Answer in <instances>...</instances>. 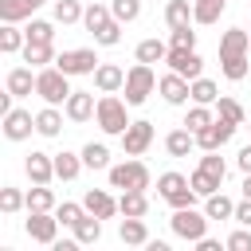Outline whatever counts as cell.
Returning a JSON list of instances; mask_svg holds the SVG:
<instances>
[{"mask_svg": "<svg viewBox=\"0 0 251 251\" xmlns=\"http://www.w3.org/2000/svg\"><path fill=\"white\" fill-rule=\"evenodd\" d=\"M165 55H169V43H161V39H141L137 43V63H165Z\"/></svg>", "mask_w": 251, "mask_h": 251, "instance_id": "32", "label": "cell"}, {"mask_svg": "<svg viewBox=\"0 0 251 251\" xmlns=\"http://www.w3.org/2000/svg\"><path fill=\"white\" fill-rule=\"evenodd\" d=\"M122 90H126V102H129V106H141V102L157 90L153 67H149V63H133V67L126 71V86H122Z\"/></svg>", "mask_w": 251, "mask_h": 251, "instance_id": "6", "label": "cell"}, {"mask_svg": "<svg viewBox=\"0 0 251 251\" xmlns=\"http://www.w3.org/2000/svg\"><path fill=\"white\" fill-rule=\"evenodd\" d=\"M227 0H192V20L196 24H216Z\"/></svg>", "mask_w": 251, "mask_h": 251, "instance_id": "34", "label": "cell"}, {"mask_svg": "<svg viewBox=\"0 0 251 251\" xmlns=\"http://www.w3.org/2000/svg\"><path fill=\"white\" fill-rule=\"evenodd\" d=\"M71 231H75V239H78V243H98V239H102V220L86 212V216H82Z\"/></svg>", "mask_w": 251, "mask_h": 251, "instance_id": "29", "label": "cell"}, {"mask_svg": "<svg viewBox=\"0 0 251 251\" xmlns=\"http://www.w3.org/2000/svg\"><path fill=\"white\" fill-rule=\"evenodd\" d=\"M20 55H24V63H27V67H35V71H39V67H51V63L59 59V55H55V43H31V39L24 43V51H20Z\"/></svg>", "mask_w": 251, "mask_h": 251, "instance_id": "21", "label": "cell"}, {"mask_svg": "<svg viewBox=\"0 0 251 251\" xmlns=\"http://www.w3.org/2000/svg\"><path fill=\"white\" fill-rule=\"evenodd\" d=\"M220 71H224V78L243 82L247 71H251V59H247V55H224V59H220Z\"/></svg>", "mask_w": 251, "mask_h": 251, "instance_id": "28", "label": "cell"}, {"mask_svg": "<svg viewBox=\"0 0 251 251\" xmlns=\"http://www.w3.org/2000/svg\"><path fill=\"white\" fill-rule=\"evenodd\" d=\"M94 86H98V94H118V90L126 86V71H122L118 63H98Z\"/></svg>", "mask_w": 251, "mask_h": 251, "instance_id": "16", "label": "cell"}, {"mask_svg": "<svg viewBox=\"0 0 251 251\" xmlns=\"http://www.w3.org/2000/svg\"><path fill=\"white\" fill-rule=\"evenodd\" d=\"M82 208H86L90 216H98V220H114V216H118V200H114L106 188H86Z\"/></svg>", "mask_w": 251, "mask_h": 251, "instance_id": "14", "label": "cell"}, {"mask_svg": "<svg viewBox=\"0 0 251 251\" xmlns=\"http://www.w3.org/2000/svg\"><path fill=\"white\" fill-rule=\"evenodd\" d=\"M24 231H27V239H31V243L55 247V239H59V216H55V212H27Z\"/></svg>", "mask_w": 251, "mask_h": 251, "instance_id": "7", "label": "cell"}, {"mask_svg": "<svg viewBox=\"0 0 251 251\" xmlns=\"http://www.w3.org/2000/svg\"><path fill=\"white\" fill-rule=\"evenodd\" d=\"M153 145V122H129L126 126V133H122V149H126V157H141L145 149Z\"/></svg>", "mask_w": 251, "mask_h": 251, "instance_id": "10", "label": "cell"}, {"mask_svg": "<svg viewBox=\"0 0 251 251\" xmlns=\"http://www.w3.org/2000/svg\"><path fill=\"white\" fill-rule=\"evenodd\" d=\"M55 67L63 71V75H94L98 71V55H94V47H75V51H63L59 59H55Z\"/></svg>", "mask_w": 251, "mask_h": 251, "instance_id": "8", "label": "cell"}, {"mask_svg": "<svg viewBox=\"0 0 251 251\" xmlns=\"http://www.w3.org/2000/svg\"><path fill=\"white\" fill-rule=\"evenodd\" d=\"M86 165H82V153H55V180H75L78 173H82Z\"/></svg>", "mask_w": 251, "mask_h": 251, "instance_id": "24", "label": "cell"}, {"mask_svg": "<svg viewBox=\"0 0 251 251\" xmlns=\"http://www.w3.org/2000/svg\"><path fill=\"white\" fill-rule=\"evenodd\" d=\"M82 12L78 0H55V24H82Z\"/></svg>", "mask_w": 251, "mask_h": 251, "instance_id": "39", "label": "cell"}, {"mask_svg": "<svg viewBox=\"0 0 251 251\" xmlns=\"http://www.w3.org/2000/svg\"><path fill=\"white\" fill-rule=\"evenodd\" d=\"M212 122H216V118H212V110H208V106H200V102H192V110L184 114V126H188L192 133H196V129H204V126H212Z\"/></svg>", "mask_w": 251, "mask_h": 251, "instance_id": "43", "label": "cell"}, {"mask_svg": "<svg viewBox=\"0 0 251 251\" xmlns=\"http://www.w3.org/2000/svg\"><path fill=\"white\" fill-rule=\"evenodd\" d=\"M106 176H110V188H122V192H126V188H141V192H145L149 180H153V176H149V165L137 161V157H129V161H122V165H110Z\"/></svg>", "mask_w": 251, "mask_h": 251, "instance_id": "4", "label": "cell"}, {"mask_svg": "<svg viewBox=\"0 0 251 251\" xmlns=\"http://www.w3.org/2000/svg\"><path fill=\"white\" fill-rule=\"evenodd\" d=\"M169 47H196V31H192V24H184V27H169Z\"/></svg>", "mask_w": 251, "mask_h": 251, "instance_id": "47", "label": "cell"}, {"mask_svg": "<svg viewBox=\"0 0 251 251\" xmlns=\"http://www.w3.org/2000/svg\"><path fill=\"white\" fill-rule=\"evenodd\" d=\"M126 110H129L126 98H118V94H102V98H98V110H94L98 129L110 133V137H122L126 126H129V114H126Z\"/></svg>", "mask_w": 251, "mask_h": 251, "instance_id": "3", "label": "cell"}, {"mask_svg": "<svg viewBox=\"0 0 251 251\" xmlns=\"http://www.w3.org/2000/svg\"><path fill=\"white\" fill-rule=\"evenodd\" d=\"M24 43H27V35H24L16 24H4V27H0V51H4V55L24 51Z\"/></svg>", "mask_w": 251, "mask_h": 251, "instance_id": "35", "label": "cell"}, {"mask_svg": "<svg viewBox=\"0 0 251 251\" xmlns=\"http://www.w3.org/2000/svg\"><path fill=\"white\" fill-rule=\"evenodd\" d=\"M239 188H243V196L251 200V173H243V184H239Z\"/></svg>", "mask_w": 251, "mask_h": 251, "instance_id": "52", "label": "cell"}, {"mask_svg": "<svg viewBox=\"0 0 251 251\" xmlns=\"http://www.w3.org/2000/svg\"><path fill=\"white\" fill-rule=\"evenodd\" d=\"M55 192L47 188V184H31L27 188V212H55Z\"/></svg>", "mask_w": 251, "mask_h": 251, "instance_id": "27", "label": "cell"}, {"mask_svg": "<svg viewBox=\"0 0 251 251\" xmlns=\"http://www.w3.org/2000/svg\"><path fill=\"white\" fill-rule=\"evenodd\" d=\"M196 149V133L188 129V126H180V129H173L169 137H165V153L169 157H188Z\"/></svg>", "mask_w": 251, "mask_h": 251, "instance_id": "23", "label": "cell"}, {"mask_svg": "<svg viewBox=\"0 0 251 251\" xmlns=\"http://www.w3.org/2000/svg\"><path fill=\"white\" fill-rule=\"evenodd\" d=\"M118 239L129 243V247H145V243H149L145 216H122V224H118Z\"/></svg>", "mask_w": 251, "mask_h": 251, "instance_id": "17", "label": "cell"}, {"mask_svg": "<svg viewBox=\"0 0 251 251\" xmlns=\"http://www.w3.org/2000/svg\"><path fill=\"white\" fill-rule=\"evenodd\" d=\"M118 212H122V216H145V212H149V196H145L141 188H126V192L118 196Z\"/></svg>", "mask_w": 251, "mask_h": 251, "instance_id": "25", "label": "cell"}, {"mask_svg": "<svg viewBox=\"0 0 251 251\" xmlns=\"http://www.w3.org/2000/svg\"><path fill=\"white\" fill-rule=\"evenodd\" d=\"M196 251H220V239H208L204 235V239H196Z\"/></svg>", "mask_w": 251, "mask_h": 251, "instance_id": "51", "label": "cell"}, {"mask_svg": "<svg viewBox=\"0 0 251 251\" xmlns=\"http://www.w3.org/2000/svg\"><path fill=\"white\" fill-rule=\"evenodd\" d=\"M216 114L220 118H227V122H235V126H247V114H243V106L235 102V98H216Z\"/></svg>", "mask_w": 251, "mask_h": 251, "instance_id": "40", "label": "cell"}, {"mask_svg": "<svg viewBox=\"0 0 251 251\" xmlns=\"http://www.w3.org/2000/svg\"><path fill=\"white\" fill-rule=\"evenodd\" d=\"M204 212H208V220H235V200L224 192H212V196H204Z\"/></svg>", "mask_w": 251, "mask_h": 251, "instance_id": "26", "label": "cell"}, {"mask_svg": "<svg viewBox=\"0 0 251 251\" xmlns=\"http://www.w3.org/2000/svg\"><path fill=\"white\" fill-rule=\"evenodd\" d=\"M247 31H251V27H247Z\"/></svg>", "mask_w": 251, "mask_h": 251, "instance_id": "54", "label": "cell"}, {"mask_svg": "<svg viewBox=\"0 0 251 251\" xmlns=\"http://www.w3.org/2000/svg\"><path fill=\"white\" fill-rule=\"evenodd\" d=\"M200 169H204L208 176H216V180H224V176H227V165H224L220 149H208V153L200 157Z\"/></svg>", "mask_w": 251, "mask_h": 251, "instance_id": "44", "label": "cell"}, {"mask_svg": "<svg viewBox=\"0 0 251 251\" xmlns=\"http://www.w3.org/2000/svg\"><path fill=\"white\" fill-rule=\"evenodd\" d=\"M110 20H114V12H110V4H90V8L82 12V27H86L90 35H94L98 27H106Z\"/></svg>", "mask_w": 251, "mask_h": 251, "instance_id": "31", "label": "cell"}, {"mask_svg": "<svg viewBox=\"0 0 251 251\" xmlns=\"http://www.w3.org/2000/svg\"><path fill=\"white\" fill-rule=\"evenodd\" d=\"M63 110H67V118H71V122H90V118H94V110H98V102H94V94H90V90H71V98L63 102Z\"/></svg>", "mask_w": 251, "mask_h": 251, "instance_id": "15", "label": "cell"}, {"mask_svg": "<svg viewBox=\"0 0 251 251\" xmlns=\"http://www.w3.org/2000/svg\"><path fill=\"white\" fill-rule=\"evenodd\" d=\"M157 192H161V200L169 204V208H188V204H196V188H192V180L188 176H180V173H161L157 176Z\"/></svg>", "mask_w": 251, "mask_h": 251, "instance_id": "5", "label": "cell"}, {"mask_svg": "<svg viewBox=\"0 0 251 251\" xmlns=\"http://www.w3.org/2000/svg\"><path fill=\"white\" fill-rule=\"evenodd\" d=\"M235 224H243V227H251V200L243 196L239 204H235Z\"/></svg>", "mask_w": 251, "mask_h": 251, "instance_id": "49", "label": "cell"}, {"mask_svg": "<svg viewBox=\"0 0 251 251\" xmlns=\"http://www.w3.org/2000/svg\"><path fill=\"white\" fill-rule=\"evenodd\" d=\"M55 216H59V224H63V227H75V224L86 216V208H82V204H75V200H63V204H55Z\"/></svg>", "mask_w": 251, "mask_h": 251, "instance_id": "42", "label": "cell"}, {"mask_svg": "<svg viewBox=\"0 0 251 251\" xmlns=\"http://www.w3.org/2000/svg\"><path fill=\"white\" fill-rule=\"evenodd\" d=\"M110 12L118 24H133L141 16V0H110Z\"/></svg>", "mask_w": 251, "mask_h": 251, "instance_id": "41", "label": "cell"}, {"mask_svg": "<svg viewBox=\"0 0 251 251\" xmlns=\"http://www.w3.org/2000/svg\"><path fill=\"white\" fill-rule=\"evenodd\" d=\"M94 43H98V47H118V43H122V24L110 20L106 27H98V31H94Z\"/></svg>", "mask_w": 251, "mask_h": 251, "instance_id": "45", "label": "cell"}, {"mask_svg": "<svg viewBox=\"0 0 251 251\" xmlns=\"http://www.w3.org/2000/svg\"><path fill=\"white\" fill-rule=\"evenodd\" d=\"M4 137L8 141H27L31 137V129H35V114L31 110H20V106H12L8 114H4Z\"/></svg>", "mask_w": 251, "mask_h": 251, "instance_id": "12", "label": "cell"}, {"mask_svg": "<svg viewBox=\"0 0 251 251\" xmlns=\"http://www.w3.org/2000/svg\"><path fill=\"white\" fill-rule=\"evenodd\" d=\"M165 63H169V71H176V75H184L188 82L204 75V59L196 55V47H169V55H165Z\"/></svg>", "mask_w": 251, "mask_h": 251, "instance_id": "9", "label": "cell"}, {"mask_svg": "<svg viewBox=\"0 0 251 251\" xmlns=\"http://www.w3.org/2000/svg\"><path fill=\"white\" fill-rule=\"evenodd\" d=\"M20 208H27V192H20V188L4 184V188H0V212H4V216H12V212H20Z\"/></svg>", "mask_w": 251, "mask_h": 251, "instance_id": "38", "label": "cell"}, {"mask_svg": "<svg viewBox=\"0 0 251 251\" xmlns=\"http://www.w3.org/2000/svg\"><path fill=\"white\" fill-rule=\"evenodd\" d=\"M157 90H161V98H165L169 106H184V102L192 98V82H188L184 75H176V71L161 75V78H157Z\"/></svg>", "mask_w": 251, "mask_h": 251, "instance_id": "11", "label": "cell"}, {"mask_svg": "<svg viewBox=\"0 0 251 251\" xmlns=\"http://www.w3.org/2000/svg\"><path fill=\"white\" fill-rule=\"evenodd\" d=\"M224 247H227V251H251V231L239 224V231H231V235L224 239Z\"/></svg>", "mask_w": 251, "mask_h": 251, "instance_id": "48", "label": "cell"}, {"mask_svg": "<svg viewBox=\"0 0 251 251\" xmlns=\"http://www.w3.org/2000/svg\"><path fill=\"white\" fill-rule=\"evenodd\" d=\"M82 165L86 169H110V149L102 141H86L82 145Z\"/></svg>", "mask_w": 251, "mask_h": 251, "instance_id": "33", "label": "cell"}, {"mask_svg": "<svg viewBox=\"0 0 251 251\" xmlns=\"http://www.w3.org/2000/svg\"><path fill=\"white\" fill-rule=\"evenodd\" d=\"M63 114H67V110H59V106H43V110L35 114V133H39V137H59V133H63Z\"/></svg>", "mask_w": 251, "mask_h": 251, "instance_id": "19", "label": "cell"}, {"mask_svg": "<svg viewBox=\"0 0 251 251\" xmlns=\"http://www.w3.org/2000/svg\"><path fill=\"white\" fill-rule=\"evenodd\" d=\"M4 90H12L16 98H27V94L35 90V75H31V67H12L8 78H4Z\"/></svg>", "mask_w": 251, "mask_h": 251, "instance_id": "22", "label": "cell"}, {"mask_svg": "<svg viewBox=\"0 0 251 251\" xmlns=\"http://www.w3.org/2000/svg\"><path fill=\"white\" fill-rule=\"evenodd\" d=\"M35 94L47 102V106H63L71 98V75H63L55 63L51 67H39L35 71Z\"/></svg>", "mask_w": 251, "mask_h": 251, "instance_id": "2", "label": "cell"}, {"mask_svg": "<svg viewBox=\"0 0 251 251\" xmlns=\"http://www.w3.org/2000/svg\"><path fill=\"white\" fill-rule=\"evenodd\" d=\"M208 212L204 208H196V204H188V208H173V220H169V227H173V235L176 239H184V243H196V239H204L208 235Z\"/></svg>", "mask_w": 251, "mask_h": 251, "instance_id": "1", "label": "cell"}, {"mask_svg": "<svg viewBox=\"0 0 251 251\" xmlns=\"http://www.w3.org/2000/svg\"><path fill=\"white\" fill-rule=\"evenodd\" d=\"M235 165H239L243 173H251V141H247V145H243V149L235 153Z\"/></svg>", "mask_w": 251, "mask_h": 251, "instance_id": "50", "label": "cell"}, {"mask_svg": "<svg viewBox=\"0 0 251 251\" xmlns=\"http://www.w3.org/2000/svg\"><path fill=\"white\" fill-rule=\"evenodd\" d=\"M216 98H220V86L212 82V78H192V102H200V106H216Z\"/></svg>", "mask_w": 251, "mask_h": 251, "instance_id": "36", "label": "cell"}, {"mask_svg": "<svg viewBox=\"0 0 251 251\" xmlns=\"http://www.w3.org/2000/svg\"><path fill=\"white\" fill-rule=\"evenodd\" d=\"M247 47H251V31L247 27H231V31L220 35V59L224 55H247Z\"/></svg>", "mask_w": 251, "mask_h": 251, "instance_id": "20", "label": "cell"}, {"mask_svg": "<svg viewBox=\"0 0 251 251\" xmlns=\"http://www.w3.org/2000/svg\"><path fill=\"white\" fill-rule=\"evenodd\" d=\"M165 24H169V27L196 24V20H192V0H169V8H165Z\"/></svg>", "mask_w": 251, "mask_h": 251, "instance_id": "30", "label": "cell"}, {"mask_svg": "<svg viewBox=\"0 0 251 251\" xmlns=\"http://www.w3.org/2000/svg\"><path fill=\"white\" fill-rule=\"evenodd\" d=\"M247 129H251V122H247Z\"/></svg>", "mask_w": 251, "mask_h": 251, "instance_id": "53", "label": "cell"}, {"mask_svg": "<svg viewBox=\"0 0 251 251\" xmlns=\"http://www.w3.org/2000/svg\"><path fill=\"white\" fill-rule=\"evenodd\" d=\"M188 180H192V188H196L200 196H212V192H220V184H224V180H216V176H208L204 169H196V173H192Z\"/></svg>", "mask_w": 251, "mask_h": 251, "instance_id": "46", "label": "cell"}, {"mask_svg": "<svg viewBox=\"0 0 251 251\" xmlns=\"http://www.w3.org/2000/svg\"><path fill=\"white\" fill-rule=\"evenodd\" d=\"M47 0H0V20L4 24H20V20H31Z\"/></svg>", "mask_w": 251, "mask_h": 251, "instance_id": "18", "label": "cell"}, {"mask_svg": "<svg viewBox=\"0 0 251 251\" xmlns=\"http://www.w3.org/2000/svg\"><path fill=\"white\" fill-rule=\"evenodd\" d=\"M24 173H27L31 184H51V180H55V153H39V149H31L27 161H24Z\"/></svg>", "mask_w": 251, "mask_h": 251, "instance_id": "13", "label": "cell"}, {"mask_svg": "<svg viewBox=\"0 0 251 251\" xmlns=\"http://www.w3.org/2000/svg\"><path fill=\"white\" fill-rule=\"evenodd\" d=\"M24 35H27L31 43H55V24H51V20H27Z\"/></svg>", "mask_w": 251, "mask_h": 251, "instance_id": "37", "label": "cell"}]
</instances>
